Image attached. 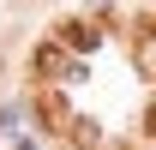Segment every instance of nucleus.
I'll return each instance as SVG.
<instances>
[{"label":"nucleus","mask_w":156,"mask_h":150,"mask_svg":"<svg viewBox=\"0 0 156 150\" xmlns=\"http://www.w3.org/2000/svg\"><path fill=\"white\" fill-rule=\"evenodd\" d=\"M36 72H42V78H84V66H72V60L48 42V48H36Z\"/></svg>","instance_id":"obj_1"},{"label":"nucleus","mask_w":156,"mask_h":150,"mask_svg":"<svg viewBox=\"0 0 156 150\" xmlns=\"http://www.w3.org/2000/svg\"><path fill=\"white\" fill-rule=\"evenodd\" d=\"M36 114H42V126H48V132H66V126H72V114H66V102H60L54 90L36 96Z\"/></svg>","instance_id":"obj_2"},{"label":"nucleus","mask_w":156,"mask_h":150,"mask_svg":"<svg viewBox=\"0 0 156 150\" xmlns=\"http://www.w3.org/2000/svg\"><path fill=\"white\" fill-rule=\"evenodd\" d=\"M60 42H72V48H96V42H102V30H96V24H60Z\"/></svg>","instance_id":"obj_3"},{"label":"nucleus","mask_w":156,"mask_h":150,"mask_svg":"<svg viewBox=\"0 0 156 150\" xmlns=\"http://www.w3.org/2000/svg\"><path fill=\"white\" fill-rule=\"evenodd\" d=\"M138 72L156 78V24H144V42H138Z\"/></svg>","instance_id":"obj_4"},{"label":"nucleus","mask_w":156,"mask_h":150,"mask_svg":"<svg viewBox=\"0 0 156 150\" xmlns=\"http://www.w3.org/2000/svg\"><path fill=\"white\" fill-rule=\"evenodd\" d=\"M144 126H150V132H156V102H150V114H144Z\"/></svg>","instance_id":"obj_5"}]
</instances>
